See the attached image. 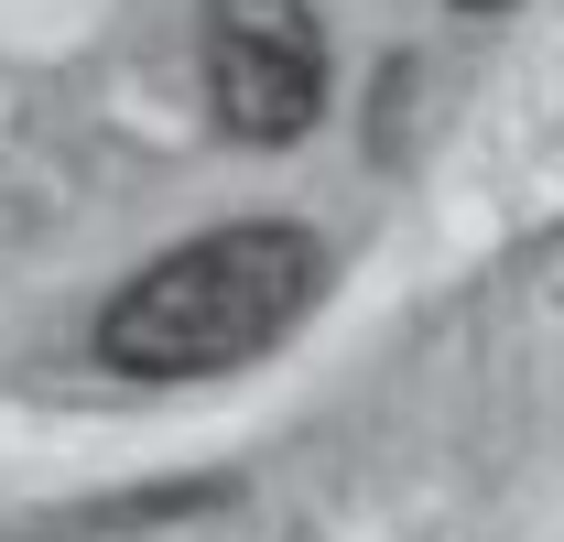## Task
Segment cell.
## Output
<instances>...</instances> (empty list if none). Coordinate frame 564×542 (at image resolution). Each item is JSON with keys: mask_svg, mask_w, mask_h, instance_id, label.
<instances>
[{"mask_svg": "<svg viewBox=\"0 0 564 542\" xmlns=\"http://www.w3.org/2000/svg\"><path fill=\"white\" fill-rule=\"evenodd\" d=\"M207 11V109L228 141H293L326 109L315 0H196Z\"/></svg>", "mask_w": 564, "mask_h": 542, "instance_id": "7a4b0ae2", "label": "cell"}, {"mask_svg": "<svg viewBox=\"0 0 564 542\" xmlns=\"http://www.w3.org/2000/svg\"><path fill=\"white\" fill-rule=\"evenodd\" d=\"M467 11H499V0H467Z\"/></svg>", "mask_w": 564, "mask_h": 542, "instance_id": "3957f363", "label": "cell"}, {"mask_svg": "<svg viewBox=\"0 0 564 542\" xmlns=\"http://www.w3.org/2000/svg\"><path fill=\"white\" fill-rule=\"evenodd\" d=\"M315 293H326L315 228H282V217L207 228V239L163 250L141 282H120V304L98 315V358L131 380H207V369H239L272 337H293Z\"/></svg>", "mask_w": 564, "mask_h": 542, "instance_id": "6da1fadb", "label": "cell"}]
</instances>
